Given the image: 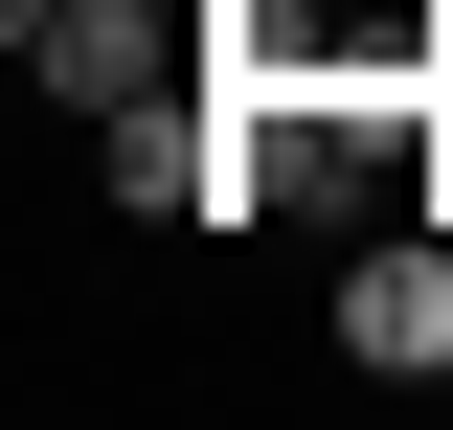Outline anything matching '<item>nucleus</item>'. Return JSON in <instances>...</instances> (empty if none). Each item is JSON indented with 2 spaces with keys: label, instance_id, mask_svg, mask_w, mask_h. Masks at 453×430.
Returning a JSON list of instances; mask_svg holds the SVG:
<instances>
[{
  "label": "nucleus",
  "instance_id": "obj_2",
  "mask_svg": "<svg viewBox=\"0 0 453 430\" xmlns=\"http://www.w3.org/2000/svg\"><path fill=\"white\" fill-rule=\"evenodd\" d=\"M318 340H340L363 385H453V227H363L340 295H318Z\"/></svg>",
  "mask_w": 453,
  "mask_h": 430
},
{
  "label": "nucleus",
  "instance_id": "obj_1",
  "mask_svg": "<svg viewBox=\"0 0 453 430\" xmlns=\"http://www.w3.org/2000/svg\"><path fill=\"white\" fill-rule=\"evenodd\" d=\"M0 68L46 113H136V91H204V0H0Z\"/></svg>",
  "mask_w": 453,
  "mask_h": 430
}]
</instances>
